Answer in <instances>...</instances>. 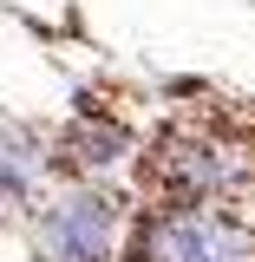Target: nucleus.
<instances>
[{
  "label": "nucleus",
  "instance_id": "obj_2",
  "mask_svg": "<svg viewBox=\"0 0 255 262\" xmlns=\"http://www.w3.org/2000/svg\"><path fill=\"white\" fill-rule=\"evenodd\" d=\"M137 262H255V229L216 203H170L137 229Z\"/></svg>",
  "mask_w": 255,
  "mask_h": 262
},
{
  "label": "nucleus",
  "instance_id": "obj_1",
  "mask_svg": "<svg viewBox=\"0 0 255 262\" xmlns=\"http://www.w3.org/2000/svg\"><path fill=\"white\" fill-rule=\"evenodd\" d=\"M249 170H255V144L223 138L210 125H177L151 151V184L170 203H223L229 190L249 184Z\"/></svg>",
  "mask_w": 255,
  "mask_h": 262
},
{
  "label": "nucleus",
  "instance_id": "obj_3",
  "mask_svg": "<svg viewBox=\"0 0 255 262\" xmlns=\"http://www.w3.org/2000/svg\"><path fill=\"white\" fill-rule=\"evenodd\" d=\"M39 243L53 262H105L118 243V203L98 190H72L39 216Z\"/></svg>",
  "mask_w": 255,
  "mask_h": 262
}]
</instances>
